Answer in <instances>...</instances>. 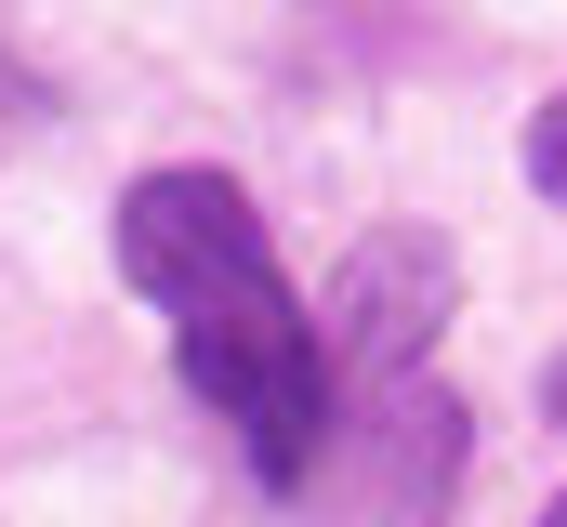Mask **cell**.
<instances>
[{"label":"cell","mask_w":567,"mask_h":527,"mask_svg":"<svg viewBox=\"0 0 567 527\" xmlns=\"http://www.w3.org/2000/svg\"><path fill=\"white\" fill-rule=\"evenodd\" d=\"M528 185H542V198H567V93L528 120Z\"/></svg>","instance_id":"cell-4"},{"label":"cell","mask_w":567,"mask_h":527,"mask_svg":"<svg viewBox=\"0 0 567 527\" xmlns=\"http://www.w3.org/2000/svg\"><path fill=\"white\" fill-rule=\"evenodd\" d=\"M449 303H462V264L435 225H370L343 277H330V330H317V356H330V395H383V383H423L435 343H449Z\"/></svg>","instance_id":"cell-3"},{"label":"cell","mask_w":567,"mask_h":527,"mask_svg":"<svg viewBox=\"0 0 567 527\" xmlns=\"http://www.w3.org/2000/svg\"><path fill=\"white\" fill-rule=\"evenodd\" d=\"M542 527H567V488H555V502H542Z\"/></svg>","instance_id":"cell-6"},{"label":"cell","mask_w":567,"mask_h":527,"mask_svg":"<svg viewBox=\"0 0 567 527\" xmlns=\"http://www.w3.org/2000/svg\"><path fill=\"white\" fill-rule=\"evenodd\" d=\"M462 448H475V422L423 370V383H383V395H330V435H317L303 488H330L343 527H423L462 502Z\"/></svg>","instance_id":"cell-2"},{"label":"cell","mask_w":567,"mask_h":527,"mask_svg":"<svg viewBox=\"0 0 567 527\" xmlns=\"http://www.w3.org/2000/svg\"><path fill=\"white\" fill-rule=\"evenodd\" d=\"M106 251H120V290H145L172 317L185 395L251 448L265 488H303V462L330 435V356H317V317L290 290L251 185L212 172V158H158L133 198H120Z\"/></svg>","instance_id":"cell-1"},{"label":"cell","mask_w":567,"mask_h":527,"mask_svg":"<svg viewBox=\"0 0 567 527\" xmlns=\"http://www.w3.org/2000/svg\"><path fill=\"white\" fill-rule=\"evenodd\" d=\"M542 409H555V422H567V370H555V383H542Z\"/></svg>","instance_id":"cell-5"}]
</instances>
